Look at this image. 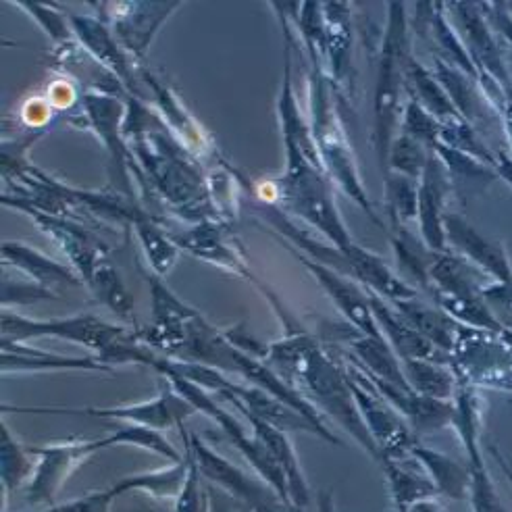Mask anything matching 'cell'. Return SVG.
Masks as SVG:
<instances>
[{"mask_svg": "<svg viewBox=\"0 0 512 512\" xmlns=\"http://www.w3.org/2000/svg\"><path fill=\"white\" fill-rule=\"evenodd\" d=\"M288 250L294 254V259L298 263H302L304 269L315 277L321 290L331 298L338 313L346 319V323L352 329L361 331V334H365V336L383 338L377 323H375L373 311H371L369 294L361 284H358V281H354L352 277H348L336 269H331L323 263H317L315 259H311V256L302 254L300 250H296L290 244H288Z\"/></svg>", "mask_w": 512, "mask_h": 512, "instance_id": "7c38bea8", "label": "cell"}, {"mask_svg": "<svg viewBox=\"0 0 512 512\" xmlns=\"http://www.w3.org/2000/svg\"><path fill=\"white\" fill-rule=\"evenodd\" d=\"M113 15V34L132 59H142L167 17L182 3H117L107 5Z\"/></svg>", "mask_w": 512, "mask_h": 512, "instance_id": "e0dca14e", "label": "cell"}, {"mask_svg": "<svg viewBox=\"0 0 512 512\" xmlns=\"http://www.w3.org/2000/svg\"><path fill=\"white\" fill-rule=\"evenodd\" d=\"M411 458L417 460V465L431 479L438 496L450 500H465L469 496V469L460 460L419 442L413 446Z\"/></svg>", "mask_w": 512, "mask_h": 512, "instance_id": "f1b7e54d", "label": "cell"}, {"mask_svg": "<svg viewBox=\"0 0 512 512\" xmlns=\"http://www.w3.org/2000/svg\"><path fill=\"white\" fill-rule=\"evenodd\" d=\"M444 9L454 19V30L463 40L467 55L479 73V86L500 115L506 96L512 94V73L504 61V50L483 17L479 3H448Z\"/></svg>", "mask_w": 512, "mask_h": 512, "instance_id": "8992f818", "label": "cell"}, {"mask_svg": "<svg viewBox=\"0 0 512 512\" xmlns=\"http://www.w3.org/2000/svg\"><path fill=\"white\" fill-rule=\"evenodd\" d=\"M3 261L13 269L21 271L34 279V284L55 292L59 288H84V279L75 273L71 265L55 261L53 256L40 252L38 248L19 242L5 240L3 242Z\"/></svg>", "mask_w": 512, "mask_h": 512, "instance_id": "7402d4cb", "label": "cell"}, {"mask_svg": "<svg viewBox=\"0 0 512 512\" xmlns=\"http://www.w3.org/2000/svg\"><path fill=\"white\" fill-rule=\"evenodd\" d=\"M186 448V446H184ZM188 450V448H186ZM190 454V450H188ZM202 475L194 463V458L190 454V469H188V477L182 492L175 498L173 504V512H211V494H207L202 490Z\"/></svg>", "mask_w": 512, "mask_h": 512, "instance_id": "bcb514c9", "label": "cell"}, {"mask_svg": "<svg viewBox=\"0 0 512 512\" xmlns=\"http://www.w3.org/2000/svg\"><path fill=\"white\" fill-rule=\"evenodd\" d=\"M392 304L427 342H431L440 352L450 356L458 338V331L463 325H458L440 309V306H435L433 302H425L421 296L396 300Z\"/></svg>", "mask_w": 512, "mask_h": 512, "instance_id": "83f0119b", "label": "cell"}, {"mask_svg": "<svg viewBox=\"0 0 512 512\" xmlns=\"http://www.w3.org/2000/svg\"><path fill=\"white\" fill-rule=\"evenodd\" d=\"M246 419H248V425L252 427V433L269 448V452L277 460V465L281 467V471H284V475L288 479L292 510L309 508V504L313 500V492L309 488V483H306L298 454L294 450L292 440L288 438V433L261 421V419H256L252 415H246Z\"/></svg>", "mask_w": 512, "mask_h": 512, "instance_id": "d4e9b609", "label": "cell"}, {"mask_svg": "<svg viewBox=\"0 0 512 512\" xmlns=\"http://www.w3.org/2000/svg\"><path fill=\"white\" fill-rule=\"evenodd\" d=\"M136 512H169V510H167V508H163V506L159 504V500L152 498L148 504L138 506V508H136Z\"/></svg>", "mask_w": 512, "mask_h": 512, "instance_id": "6f0895ef", "label": "cell"}, {"mask_svg": "<svg viewBox=\"0 0 512 512\" xmlns=\"http://www.w3.org/2000/svg\"><path fill=\"white\" fill-rule=\"evenodd\" d=\"M448 367L458 383L475 390L512 392V331H481L460 327Z\"/></svg>", "mask_w": 512, "mask_h": 512, "instance_id": "5b68a950", "label": "cell"}, {"mask_svg": "<svg viewBox=\"0 0 512 512\" xmlns=\"http://www.w3.org/2000/svg\"><path fill=\"white\" fill-rule=\"evenodd\" d=\"M508 5V11H510V15H512V3H506Z\"/></svg>", "mask_w": 512, "mask_h": 512, "instance_id": "91938a15", "label": "cell"}, {"mask_svg": "<svg viewBox=\"0 0 512 512\" xmlns=\"http://www.w3.org/2000/svg\"><path fill=\"white\" fill-rule=\"evenodd\" d=\"M404 90L408 98L417 100L423 109H427L442 123L463 119L454 109L450 96L446 94L438 78H435V73L423 63H419L413 57V53L404 61Z\"/></svg>", "mask_w": 512, "mask_h": 512, "instance_id": "f546056e", "label": "cell"}, {"mask_svg": "<svg viewBox=\"0 0 512 512\" xmlns=\"http://www.w3.org/2000/svg\"><path fill=\"white\" fill-rule=\"evenodd\" d=\"M340 361L348 375V386L354 396L358 413H361L363 423L379 450V460L411 458V450L419 442L415 431L408 427V423L400 417L396 408L379 394L371 379L348 354H342Z\"/></svg>", "mask_w": 512, "mask_h": 512, "instance_id": "ba28073f", "label": "cell"}, {"mask_svg": "<svg viewBox=\"0 0 512 512\" xmlns=\"http://www.w3.org/2000/svg\"><path fill=\"white\" fill-rule=\"evenodd\" d=\"M431 71L435 73V78H438V82L450 96L452 105L460 117H463L467 123H471L473 127L477 121H481V123L485 121V107L492 109V105L488 102V98H485V94L475 78H471V75H467L465 71H460L435 57H433Z\"/></svg>", "mask_w": 512, "mask_h": 512, "instance_id": "4dcf8cb0", "label": "cell"}, {"mask_svg": "<svg viewBox=\"0 0 512 512\" xmlns=\"http://www.w3.org/2000/svg\"><path fill=\"white\" fill-rule=\"evenodd\" d=\"M392 512H402V510H396V508H392Z\"/></svg>", "mask_w": 512, "mask_h": 512, "instance_id": "94428289", "label": "cell"}, {"mask_svg": "<svg viewBox=\"0 0 512 512\" xmlns=\"http://www.w3.org/2000/svg\"><path fill=\"white\" fill-rule=\"evenodd\" d=\"M379 467L383 475H386L388 490L396 510L406 512L417 502L438 498V492H435L431 479L423 473H417L415 469H408L406 465H402V460L381 458Z\"/></svg>", "mask_w": 512, "mask_h": 512, "instance_id": "836d02e7", "label": "cell"}, {"mask_svg": "<svg viewBox=\"0 0 512 512\" xmlns=\"http://www.w3.org/2000/svg\"><path fill=\"white\" fill-rule=\"evenodd\" d=\"M440 144L448 146L452 150L463 152V155H469L485 165H490L496 169L498 163V152H494L488 144H485L475 127L467 123L465 119H456L442 123V134H440Z\"/></svg>", "mask_w": 512, "mask_h": 512, "instance_id": "7bdbcfd3", "label": "cell"}, {"mask_svg": "<svg viewBox=\"0 0 512 512\" xmlns=\"http://www.w3.org/2000/svg\"><path fill=\"white\" fill-rule=\"evenodd\" d=\"M444 227L446 242L452 252L465 256L492 281L512 286V259L500 240L483 236L479 229L456 213L446 215Z\"/></svg>", "mask_w": 512, "mask_h": 512, "instance_id": "5bb4252c", "label": "cell"}, {"mask_svg": "<svg viewBox=\"0 0 512 512\" xmlns=\"http://www.w3.org/2000/svg\"><path fill=\"white\" fill-rule=\"evenodd\" d=\"M431 155H433V150L427 148L425 144L408 138L404 134H398L390 148L388 173H398L402 177L413 179V182H421Z\"/></svg>", "mask_w": 512, "mask_h": 512, "instance_id": "ee69618b", "label": "cell"}, {"mask_svg": "<svg viewBox=\"0 0 512 512\" xmlns=\"http://www.w3.org/2000/svg\"><path fill=\"white\" fill-rule=\"evenodd\" d=\"M398 134H404L408 138H413L427 148H435L440 144V134H442V121L435 119L427 109H423L417 100L406 98L402 115H400V127Z\"/></svg>", "mask_w": 512, "mask_h": 512, "instance_id": "f6af8a7d", "label": "cell"}, {"mask_svg": "<svg viewBox=\"0 0 512 512\" xmlns=\"http://www.w3.org/2000/svg\"><path fill=\"white\" fill-rule=\"evenodd\" d=\"M383 207L390 229L408 227L419 215V182L398 173L383 175Z\"/></svg>", "mask_w": 512, "mask_h": 512, "instance_id": "f35d334b", "label": "cell"}, {"mask_svg": "<svg viewBox=\"0 0 512 512\" xmlns=\"http://www.w3.org/2000/svg\"><path fill=\"white\" fill-rule=\"evenodd\" d=\"M115 498H117V494L113 492V488L109 485V488H105V490L90 492V494H84L80 498H73V500L61 502V504H55V506H50L42 512H111V504L115 502Z\"/></svg>", "mask_w": 512, "mask_h": 512, "instance_id": "7dc6e473", "label": "cell"}, {"mask_svg": "<svg viewBox=\"0 0 512 512\" xmlns=\"http://www.w3.org/2000/svg\"><path fill=\"white\" fill-rule=\"evenodd\" d=\"M38 463L30 483L25 485V500L32 506H55L57 494L61 492L63 483L71 477L73 471L86 460L102 450L100 440H80L67 438L63 442L46 444V446H28Z\"/></svg>", "mask_w": 512, "mask_h": 512, "instance_id": "8fae6325", "label": "cell"}, {"mask_svg": "<svg viewBox=\"0 0 512 512\" xmlns=\"http://www.w3.org/2000/svg\"><path fill=\"white\" fill-rule=\"evenodd\" d=\"M367 294H369L371 311L381 336L394 348V352L400 356V361L419 358V361H433V363L448 365V356L435 348L431 342H427L419 331L394 309V304L390 300L371 292Z\"/></svg>", "mask_w": 512, "mask_h": 512, "instance_id": "ffe728a7", "label": "cell"}, {"mask_svg": "<svg viewBox=\"0 0 512 512\" xmlns=\"http://www.w3.org/2000/svg\"><path fill=\"white\" fill-rule=\"evenodd\" d=\"M411 55V28L404 3L388 5L373 90V146L381 173H388L390 148L398 136L404 90V61Z\"/></svg>", "mask_w": 512, "mask_h": 512, "instance_id": "277c9868", "label": "cell"}, {"mask_svg": "<svg viewBox=\"0 0 512 512\" xmlns=\"http://www.w3.org/2000/svg\"><path fill=\"white\" fill-rule=\"evenodd\" d=\"M69 25L86 53L96 63H100L102 69H107L121 86H125L127 92L140 96L132 57L127 55V50L119 44L117 36L105 23V19H96L90 15H71Z\"/></svg>", "mask_w": 512, "mask_h": 512, "instance_id": "9a60e30c", "label": "cell"}, {"mask_svg": "<svg viewBox=\"0 0 512 512\" xmlns=\"http://www.w3.org/2000/svg\"><path fill=\"white\" fill-rule=\"evenodd\" d=\"M485 21L492 28L494 36L498 38L502 50L508 48L512 53V15L506 3H479Z\"/></svg>", "mask_w": 512, "mask_h": 512, "instance_id": "681fc988", "label": "cell"}, {"mask_svg": "<svg viewBox=\"0 0 512 512\" xmlns=\"http://www.w3.org/2000/svg\"><path fill=\"white\" fill-rule=\"evenodd\" d=\"M311 65L309 71V107H311V130L319 159L331 184H336L350 200L361 207L367 217L383 227L377 217L373 202L365 190L361 169H358L348 132L338 111V92L327 78V73L319 65Z\"/></svg>", "mask_w": 512, "mask_h": 512, "instance_id": "3957f363", "label": "cell"}, {"mask_svg": "<svg viewBox=\"0 0 512 512\" xmlns=\"http://www.w3.org/2000/svg\"><path fill=\"white\" fill-rule=\"evenodd\" d=\"M286 334L267 346L252 344L236 329L225 331L227 338L240 348L256 354L271 365L290 386L309 400L317 411L342 427L350 438L379 463V450L369 435L354 396L348 386V375L340 358H334L311 331L292 325L286 319Z\"/></svg>", "mask_w": 512, "mask_h": 512, "instance_id": "6da1fadb", "label": "cell"}, {"mask_svg": "<svg viewBox=\"0 0 512 512\" xmlns=\"http://www.w3.org/2000/svg\"><path fill=\"white\" fill-rule=\"evenodd\" d=\"M348 3H323L325 15V73L334 84L336 92L342 94L350 82L352 63V23Z\"/></svg>", "mask_w": 512, "mask_h": 512, "instance_id": "cb8c5ba5", "label": "cell"}, {"mask_svg": "<svg viewBox=\"0 0 512 512\" xmlns=\"http://www.w3.org/2000/svg\"><path fill=\"white\" fill-rule=\"evenodd\" d=\"M161 377V375H159ZM3 413H73V415H88L96 419L109 421H127L146 425L157 431H169L184 427V423L196 415V408L179 396L171 383L161 377L159 379V394L152 400L136 402V404H121L107 408H61V406H9L3 404Z\"/></svg>", "mask_w": 512, "mask_h": 512, "instance_id": "9c48e42d", "label": "cell"}, {"mask_svg": "<svg viewBox=\"0 0 512 512\" xmlns=\"http://www.w3.org/2000/svg\"><path fill=\"white\" fill-rule=\"evenodd\" d=\"M17 211L30 215V219H34V223L44 229V234L53 238V242L67 256V261L75 269V273L84 279V284H88L98 265L107 261L109 248L75 219L53 217L30 207H19Z\"/></svg>", "mask_w": 512, "mask_h": 512, "instance_id": "4fadbf2b", "label": "cell"}, {"mask_svg": "<svg viewBox=\"0 0 512 512\" xmlns=\"http://www.w3.org/2000/svg\"><path fill=\"white\" fill-rule=\"evenodd\" d=\"M17 7L28 11L40 25L42 30L53 38L55 42H67L69 40V30L65 17L55 11V5H42V3H17Z\"/></svg>", "mask_w": 512, "mask_h": 512, "instance_id": "c3c4849f", "label": "cell"}, {"mask_svg": "<svg viewBox=\"0 0 512 512\" xmlns=\"http://www.w3.org/2000/svg\"><path fill=\"white\" fill-rule=\"evenodd\" d=\"M488 450H490V454H492V458L496 460L498 463V467L502 469V473L506 475V479L510 481V485H512V465L508 463V458L494 446V444H488Z\"/></svg>", "mask_w": 512, "mask_h": 512, "instance_id": "db71d44e", "label": "cell"}, {"mask_svg": "<svg viewBox=\"0 0 512 512\" xmlns=\"http://www.w3.org/2000/svg\"><path fill=\"white\" fill-rule=\"evenodd\" d=\"M84 113L92 125V130L100 138L102 146L107 148L113 165L119 169L123 179L127 182V169H130L132 150L127 148L125 136H123V121H125V102L119 100V96L92 90L84 94L82 100Z\"/></svg>", "mask_w": 512, "mask_h": 512, "instance_id": "d6986e66", "label": "cell"}, {"mask_svg": "<svg viewBox=\"0 0 512 512\" xmlns=\"http://www.w3.org/2000/svg\"><path fill=\"white\" fill-rule=\"evenodd\" d=\"M179 433H182V442L190 450L204 481L223 490L229 498H234L250 512L290 510L261 477H250L238 465L229 463L225 456L204 444L196 433L188 431L186 427H179Z\"/></svg>", "mask_w": 512, "mask_h": 512, "instance_id": "30bf717a", "label": "cell"}, {"mask_svg": "<svg viewBox=\"0 0 512 512\" xmlns=\"http://www.w3.org/2000/svg\"><path fill=\"white\" fill-rule=\"evenodd\" d=\"M171 236L179 248L196 256V259L215 265L227 273L246 277L252 284H256L254 275L242 259V252L229 240L227 229L221 221H200L194 223L188 232Z\"/></svg>", "mask_w": 512, "mask_h": 512, "instance_id": "ac0fdd59", "label": "cell"}, {"mask_svg": "<svg viewBox=\"0 0 512 512\" xmlns=\"http://www.w3.org/2000/svg\"><path fill=\"white\" fill-rule=\"evenodd\" d=\"M267 512H292V510H267Z\"/></svg>", "mask_w": 512, "mask_h": 512, "instance_id": "680465c9", "label": "cell"}, {"mask_svg": "<svg viewBox=\"0 0 512 512\" xmlns=\"http://www.w3.org/2000/svg\"><path fill=\"white\" fill-rule=\"evenodd\" d=\"M433 155L444 163V167L450 175L452 188L458 184H467V186L479 190L481 186H488L498 179V173L494 167L485 165L469 155H463V152L452 150L448 146L438 144L433 148Z\"/></svg>", "mask_w": 512, "mask_h": 512, "instance_id": "b9f144b4", "label": "cell"}, {"mask_svg": "<svg viewBox=\"0 0 512 512\" xmlns=\"http://www.w3.org/2000/svg\"><path fill=\"white\" fill-rule=\"evenodd\" d=\"M342 252L348 261V277L358 281L367 292L390 302L419 296V292L413 286H408L402 275H398L379 254L358 244H352Z\"/></svg>", "mask_w": 512, "mask_h": 512, "instance_id": "603a6c76", "label": "cell"}, {"mask_svg": "<svg viewBox=\"0 0 512 512\" xmlns=\"http://www.w3.org/2000/svg\"><path fill=\"white\" fill-rule=\"evenodd\" d=\"M0 429H3L0 431V481H3V492L11 494L30 483L36 463H32L34 454L30 448L15 438L5 421Z\"/></svg>", "mask_w": 512, "mask_h": 512, "instance_id": "74e56055", "label": "cell"}, {"mask_svg": "<svg viewBox=\"0 0 512 512\" xmlns=\"http://www.w3.org/2000/svg\"><path fill=\"white\" fill-rule=\"evenodd\" d=\"M132 331L96 315H71L61 319H30L3 309V338L9 342H30L38 338H57L84 346L100 358L130 338Z\"/></svg>", "mask_w": 512, "mask_h": 512, "instance_id": "52a82bcc", "label": "cell"}, {"mask_svg": "<svg viewBox=\"0 0 512 512\" xmlns=\"http://www.w3.org/2000/svg\"><path fill=\"white\" fill-rule=\"evenodd\" d=\"M467 450V469H469V500L475 512H508L498 498L492 475L483 463L481 440H471L463 444Z\"/></svg>", "mask_w": 512, "mask_h": 512, "instance_id": "60d3db41", "label": "cell"}, {"mask_svg": "<svg viewBox=\"0 0 512 512\" xmlns=\"http://www.w3.org/2000/svg\"><path fill=\"white\" fill-rule=\"evenodd\" d=\"M109 431L111 433L107 438H98L102 450L113 448V446H134V448L157 454L169 460V463H179V460H184V454L177 448H173V444L165 438L163 431L138 425V423H127V421H113L109 425Z\"/></svg>", "mask_w": 512, "mask_h": 512, "instance_id": "d590c367", "label": "cell"}, {"mask_svg": "<svg viewBox=\"0 0 512 512\" xmlns=\"http://www.w3.org/2000/svg\"><path fill=\"white\" fill-rule=\"evenodd\" d=\"M346 342L352 350L348 356L367 375L388 381L392 386H398L404 390H413L404 377L400 356L394 352V348L386 340L365 336L361 331L350 327L346 334Z\"/></svg>", "mask_w": 512, "mask_h": 512, "instance_id": "4316f807", "label": "cell"}, {"mask_svg": "<svg viewBox=\"0 0 512 512\" xmlns=\"http://www.w3.org/2000/svg\"><path fill=\"white\" fill-rule=\"evenodd\" d=\"M406 512H444V508H442V504L438 502V498H431V500L417 502L415 506H411Z\"/></svg>", "mask_w": 512, "mask_h": 512, "instance_id": "9f6ffc18", "label": "cell"}, {"mask_svg": "<svg viewBox=\"0 0 512 512\" xmlns=\"http://www.w3.org/2000/svg\"><path fill=\"white\" fill-rule=\"evenodd\" d=\"M388 236L396 254V263L402 273V279L417 292H427L433 250H429L423 240H415V236L408 232V227H394L390 229Z\"/></svg>", "mask_w": 512, "mask_h": 512, "instance_id": "e575fe53", "label": "cell"}, {"mask_svg": "<svg viewBox=\"0 0 512 512\" xmlns=\"http://www.w3.org/2000/svg\"><path fill=\"white\" fill-rule=\"evenodd\" d=\"M450 192H452V182L444 163L435 155H431L419 182L417 223H419L421 240L433 252L448 250L444 221L448 215Z\"/></svg>", "mask_w": 512, "mask_h": 512, "instance_id": "2e32d148", "label": "cell"}, {"mask_svg": "<svg viewBox=\"0 0 512 512\" xmlns=\"http://www.w3.org/2000/svg\"><path fill=\"white\" fill-rule=\"evenodd\" d=\"M292 512H306V510H292Z\"/></svg>", "mask_w": 512, "mask_h": 512, "instance_id": "6125c7cd", "label": "cell"}, {"mask_svg": "<svg viewBox=\"0 0 512 512\" xmlns=\"http://www.w3.org/2000/svg\"><path fill=\"white\" fill-rule=\"evenodd\" d=\"M132 227H134L136 238L142 246V252L146 256L150 273H155L165 279L169 275V271L175 267L182 248L175 244L171 234H167L165 229L155 219L148 217L142 209L132 219Z\"/></svg>", "mask_w": 512, "mask_h": 512, "instance_id": "d6a6232c", "label": "cell"}, {"mask_svg": "<svg viewBox=\"0 0 512 512\" xmlns=\"http://www.w3.org/2000/svg\"><path fill=\"white\" fill-rule=\"evenodd\" d=\"M317 512H338L336 502H334V494H331L329 490H321L317 494Z\"/></svg>", "mask_w": 512, "mask_h": 512, "instance_id": "11a10c76", "label": "cell"}, {"mask_svg": "<svg viewBox=\"0 0 512 512\" xmlns=\"http://www.w3.org/2000/svg\"><path fill=\"white\" fill-rule=\"evenodd\" d=\"M188 469H190V454L184 448V460H179V463H171L169 467H163L157 471L121 477L115 483H111V488L117 494V498L127 492H142L148 498H155V500H169V498L175 500L184 488Z\"/></svg>", "mask_w": 512, "mask_h": 512, "instance_id": "1f68e13d", "label": "cell"}, {"mask_svg": "<svg viewBox=\"0 0 512 512\" xmlns=\"http://www.w3.org/2000/svg\"><path fill=\"white\" fill-rule=\"evenodd\" d=\"M490 277L477 269L465 256L452 252H431L429 265V292L463 294V296H481L483 288L490 284Z\"/></svg>", "mask_w": 512, "mask_h": 512, "instance_id": "484cf974", "label": "cell"}, {"mask_svg": "<svg viewBox=\"0 0 512 512\" xmlns=\"http://www.w3.org/2000/svg\"><path fill=\"white\" fill-rule=\"evenodd\" d=\"M500 119L504 123V134H506V140H508V146H510V152H512V94L506 96V100H504Z\"/></svg>", "mask_w": 512, "mask_h": 512, "instance_id": "f5cc1de1", "label": "cell"}, {"mask_svg": "<svg viewBox=\"0 0 512 512\" xmlns=\"http://www.w3.org/2000/svg\"><path fill=\"white\" fill-rule=\"evenodd\" d=\"M496 173L502 179V182L512 190V155L500 150L498 152V163H496Z\"/></svg>", "mask_w": 512, "mask_h": 512, "instance_id": "816d5d0a", "label": "cell"}, {"mask_svg": "<svg viewBox=\"0 0 512 512\" xmlns=\"http://www.w3.org/2000/svg\"><path fill=\"white\" fill-rule=\"evenodd\" d=\"M402 371L408 386L421 396L435 400H452L456 394L458 379L446 363L408 358V361H402Z\"/></svg>", "mask_w": 512, "mask_h": 512, "instance_id": "8d00e7d4", "label": "cell"}, {"mask_svg": "<svg viewBox=\"0 0 512 512\" xmlns=\"http://www.w3.org/2000/svg\"><path fill=\"white\" fill-rule=\"evenodd\" d=\"M57 298L55 292H50L38 284H11V281H3V309L9 306H28L42 300H53Z\"/></svg>", "mask_w": 512, "mask_h": 512, "instance_id": "f907efd6", "label": "cell"}, {"mask_svg": "<svg viewBox=\"0 0 512 512\" xmlns=\"http://www.w3.org/2000/svg\"><path fill=\"white\" fill-rule=\"evenodd\" d=\"M284 148L286 169L271 184V204L309 223L338 250L350 248L354 240L340 215L334 192H331V179L323 165L306 157L296 144L284 142Z\"/></svg>", "mask_w": 512, "mask_h": 512, "instance_id": "7a4b0ae2", "label": "cell"}, {"mask_svg": "<svg viewBox=\"0 0 512 512\" xmlns=\"http://www.w3.org/2000/svg\"><path fill=\"white\" fill-rule=\"evenodd\" d=\"M3 346V373H55V371H90L111 373L96 356H63L30 346V342L0 340Z\"/></svg>", "mask_w": 512, "mask_h": 512, "instance_id": "44dd1931", "label": "cell"}, {"mask_svg": "<svg viewBox=\"0 0 512 512\" xmlns=\"http://www.w3.org/2000/svg\"><path fill=\"white\" fill-rule=\"evenodd\" d=\"M86 286L92 290L94 298L100 304H105L113 315H117L123 321H132L134 296L130 290H127L119 271L109 261L98 265V269L94 271V275L90 277Z\"/></svg>", "mask_w": 512, "mask_h": 512, "instance_id": "ab89813d", "label": "cell"}]
</instances>
